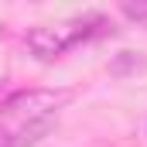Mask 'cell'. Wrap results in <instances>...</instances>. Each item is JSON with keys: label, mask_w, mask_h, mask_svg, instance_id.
Listing matches in <instances>:
<instances>
[{"label": "cell", "mask_w": 147, "mask_h": 147, "mask_svg": "<svg viewBox=\"0 0 147 147\" xmlns=\"http://www.w3.org/2000/svg\"><path fill=\"white\" fill-rule=\"evenodd\" d=\"M69 99H72L69 89H21V92L3 99V110L7 113H24L31 120H41V116L55 113L58 106H65Z\"/></svg>", "instance_id": "6da1fadb"}, {"label": "cell", "mask_w": 147, "mask_h": 147, "mask_svg": "<svg viewBox=\"0 0 147 147\" xmlns=\"http://www.w3.org/2000/svg\"><path fill=\"white\" fill-rule=\"evenodd\" d=\"M51 127H55V120L51 116H41V120H28V127L14 137V147H31V144H38L45 134H51Z\"/></svg>", "instance_id": "277c9868"}, {"label": "cell", "mask_w": 147, "mask_h": 147, "mask_svg": "<svg viewBox=\"0 0 147 147\" xmlns=\"http://www.w3.org/2000/svg\"><path fill=\"white\" fill-rule=\"evenodd\" d=\"M120 10H123L130 21H137V24H144V28H147V0H123Z\"/></svg>", "instance_id": "5b68a950"}, {"label": "cell", "mask_w": 147, "mask_h": 147, "mask_svg": "<svg viewBox=\"0 0 147 147\" xmlns=\"http://www.w3.org/2000/svg\"><path fill=\"white\" fill-rule=\"evenodd\" d=\"M147 69V58L140 51H120L110 58V75L113 79H127V75H137Z\"/></svg>", "instance_id": "3957f363"}, {"label": "cell", "mask_w": 147, "mask_h": 147, "mask_svg": "<svg viewBox=\"0 0 147 147\" xmlns=\"http://www.w3.org/2000/svg\"><path fill=\"white\" fill-rule=\"evenodd\" d=\"M28 48H31L34 58L51 62V58H58L69 45H65V34H58V31H51V28H31V31H28Z\"/></svg>", "instance_id": "7a4b0ae2"}, {"label": "cell", "mask_w": 147, "mask_h": 147, "mask_svg": "<svg viewBox=\"0 0 147 147\" xmlns=\"http://www.w3.org/2000/svg\"><path fill=\"white\" fill-rule=\"evenodd\" d=\"M0 147H14V137H10V130L0 123Z\"/></svg>", "instance_id": "8992f818"}]
</instances>
